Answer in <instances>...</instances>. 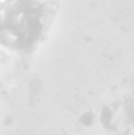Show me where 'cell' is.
I'll return each instance as SVG.
<instances>
[{
	"mask_svg": "<svg viewBox=\"0 0 134 135\" xmlns=\"http://www.w3.org/2000/svg\"><path fill=\"white\" fill-rule=\"evenodd\" d=\"M6 38V40L10 43H15L18 40L17 36L15 34H13V33H7Z\"/></svg>",
	"mask_w": 134,
	"mask_h": 135,
	"instance_id": "1",
	"label": "cell"
},
{
	"mask_svg": "<svg viewBox=\"0 0 134 135\" xmlns=\"http://www.w3.org/2000/svg\"><path fill=\"white\" fill-rule=\"evenodd\" d=\"M23 17H24V13H19V14H17V16H16V21L17 22H21V21L23 20Z\"/></svg>",
	"mask_w": 134,
	"mask_h": 135,
	"instance_id": "2",
	"label": "cell"
},
{
	"mask_svg": "<svg viewBox=\"0 0 134 135\" xmlns=\"http://www.w3.org/2000/svg\"><path fill=\"white\" fill-rule=\"evenodd\" d=\"M5 16H6V10L4 9H2L0 10V17L2 19H4L5 18Z\"/></svg>",
	"mask_w": 134,
	"mask_h": 135,
	"instance_id": "3",
	"label": "cell"
},
{
	"mask_svg": "<svg viewBox=\"0 0 134 135\" xmlns=\"http://www.w3.org/2000/svg\"><path fill=\"white\" fill-rule=\"evenodd\" d=\"M6 1V0H0V3H4Z\"/></svg>",
	"mask_w": 134,
	"mask_h": 135,
	"instance_id": "4",
	"label": "cell"
},
{
	"mask_svg": "<svg viewBox=\"0 0 134 135\" xmlns=\"http://www.w3.org/2000/svg\"><path fill=\"white\" fill-rule=\"evenodd\" d=\"M11 2H13V1H15V0H10Z\"/></svg>",
	"mask_w": 134,
	"mask_h": 135,
	"instance_id": "5",
	"label": "cell"
}]
</instances>
